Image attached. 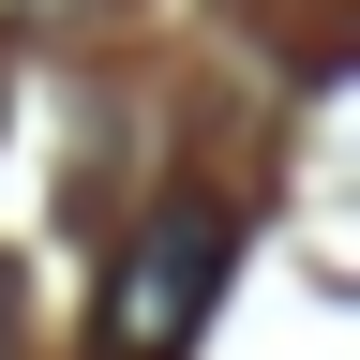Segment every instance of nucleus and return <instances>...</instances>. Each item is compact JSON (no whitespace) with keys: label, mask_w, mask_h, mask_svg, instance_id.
Here are the masks:
<instances>
[{"label":"nucleus","mask_w":360,"mask_h":360,"mask_svg":"<svg viewBox=\"0 0 360 360\" xmlns=\"http://www.w3.org/2000/svg\"><path fill=\"white\" fill-rule=\"evenodd\" d=\"M210 285H225V210L210 195H165L120 240L105 300H90V345H105V360H180V345L210 330Z\"/></svg>","instance_id":"f257e3e1"},{"label":"nucleus","mask_w":360,"mask_h":360,"mask_svg":"<svg viewBox=\"0 0 360 360\" xmlns=\"http://www.w3.org/2000/svg\"><path fill=\"white\" fill-rule=\"evenodd\" d=\"M60 15H105V0H0V30H60Z\"/></svg>","instance_id":"f03ea898"},{"label":"nucleus","mask_w":360,"mask_h":360,"mask_svg":"<svg viewBox=\"0 0 360 360\" xmlns=\"http://www.w3.org/2000/svg\"><path fill=\"white\" fill-rule=\"evenodd\" d=\"M30 345V285H15V255H0V360Z\"/></svg>","instance_id":"7ed1b4c3"}]
</instances>
